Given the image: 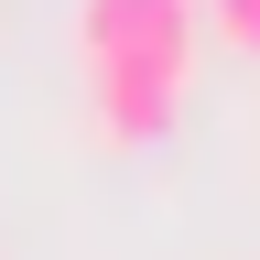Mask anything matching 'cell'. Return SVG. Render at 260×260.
Segmentation results:
<instances>
[{
	"label": "cell",
	"mask_w": 260,
	"mask_h": 260,
	"mask_svg": "<svg viewBox=\"0 0 260 260\" xmlns=\"http://www.w3.org/2000/svg\"><path fill=\"white\" fill-rule=\"evenodd\" d=\"M76 65L98 141H162L195 87V0H76Z\"/></svg>",
	"instance_id": "obj_1"
},
{
	"label": "cell",
	"mask_w": 260,
	"mask_h": 260,
	"mask_svg": "<svg viewBox=\"0 0 260 260\" xmlns=\"http://www.w3.org/2000/svg\"><path fill=\"white\" fill-rule=\"evenodd\" d=\"M195 22H217L239 54H260V0H195Z\"/></svg>",
	"instance_id": "obj_2"
}]
</instances>
